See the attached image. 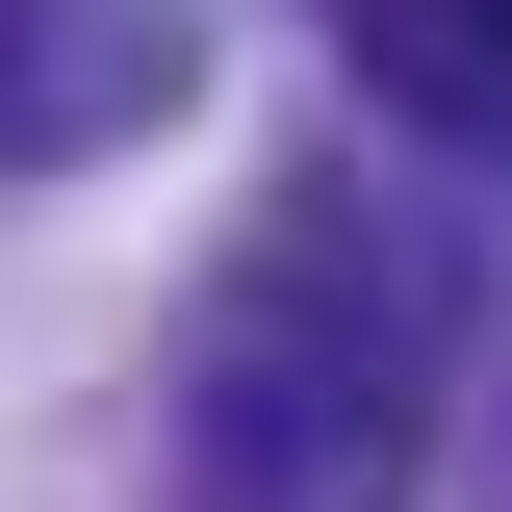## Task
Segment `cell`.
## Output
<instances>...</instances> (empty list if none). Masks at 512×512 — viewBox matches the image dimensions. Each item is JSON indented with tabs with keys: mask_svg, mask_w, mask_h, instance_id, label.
<instances>
[{
	"mask_svg": "<svg viewBox=\"0 0 512 512\" xmlns=\"http://www.w3.org/2000/svg\"><path fill=\"white\" fill-rule=\"evenodd\" d=\"M180 461H205V512H384L410 487V256H359V205H282L231 256Z\"/></svg>",
	"mask_w": 512,
	"mask_h": 512,
	"instance_id": "obj_1",
	"label": "cell"
},
{
	"mask_svg": "<svg viewBox=\"0 0 512 512\" xmlns=\"http://www.w3.org/2000/svg\"><path fill=\"white\" fill-rule=\"evenodd\" d=\"M333 26H359L384 103H436V128H487V154H512V0H333Z\"/></svg>",
	"mask_w": 512,
	"mask_h": 512,
	"instance_id": "obj_2",
	"label": "cell"
}]
</instances>
